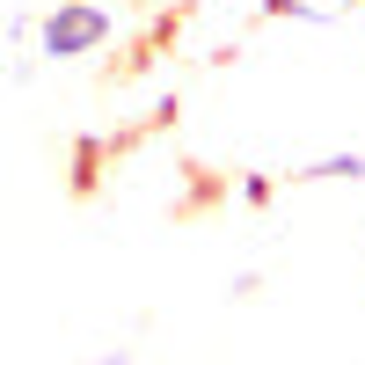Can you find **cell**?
I'll use <instances>...</instances> for the list:
<instances>
[{"instance_id": "1", "label": "cell", "mask_w": 365, "mask_h": 365, "mask_svg": "<svg viewBox=\"0 0 365 365\" xmlns=\"http://www.w3.org/2000/svg\"><path fill=\"white\" fill-rule=\"evenodd\" d=\"M103 29H110L103 8H58V15L44 22V51L73 58V51H88V44H103Z\"/></svg>"}]
</instances>
